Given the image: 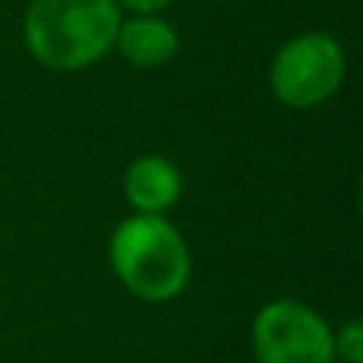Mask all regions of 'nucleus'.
Returning <instances> with one entry per match:
<instances>
[{"mask_svg":"<svg viewBox=\"0 0 363 363\" xmlns=\"http://www.w3.org/2000/svg\"><path fill=\"white\" fill-rule=\"evenodd\" d=\"M121 6L115 0H32L23 23L29 55L48 70H83L115 48Z\"/></svg>","mask_w":363,"mask_h":363,"instance_id":"obj_1","label":"nucleus"},{"mask_svg":"<svg viewBox=\"0 0 363 363\" xmlns=\"http://www.w3.org/2000/svg\"><path fill=\"white\" fill-rule=\"evenodd\" d=\"M108 258L118 281L150 303L176 300L191 277V255L182 233L153 213L121 220L108 242Z\"/></svg>","mask_w":363,"mask_h":363,"instance_id":"obj_2","label":"nucleus"},{"mask_svg":"<svg viewBox=\"0 0 363 363\" xmlns=\"http://www.w3.org/2000/svg\"><path fill=\"white\" fill-rule=\"evenodd\" d=\"M347 61L341 45L325 32H306L281 45L271 61V93L290 108H315L341 89Z\"/></svg>","mask_w":363,"mask_h":363,"instance_id":"obj_3","label":"nucleus"},{"mask_svg":"<svg viewBox=\"0 0 363 363\" xmlns=\"http://www.w3.org/2000/svg\"><path fill=\"white\" fill-rule=\"evenodd\" d=\"M258 363H335V335L315 309L274 300L252 322Z\"/></svg>","mask_w":363,"mask_h":363,"instance_id":"obj_4","label":"nucleus"},{"mask_svg":"<svg viewBox=\"0 0 363 363\" xmlns=\"http://www.w3.org/2000/svg\"><path fill=\"white\" fill-rule=\"evenodd\" d=\"M125 198L138 213L163 217L182 198V172L163 157H140L125 172Z\"/></svg>","mask_w":363,"mask_h":363,"instance_id":"obj_5","label":"nucleus"},{"mask_svg":"<svg viewBox=\"0 0 363 363\" xmlns=\"http://www.w3.org/2000/svg\"><path fill=\"white\" fill-rule=\"evenodd\" d=\"M115 48L134 67H163L179 55V32L160 16L121 19Z\"/></svg>","mask_w":363,"mask_h":363,"instance_id":"obj_6","label":"nucleus"},{"mask_svg":"<svg viewBox=\"0 0 363 363\" xmlns=\"http://www.w3.org/2000/svg\"><path fill=\"white\" fill-rule=\"evenodd\" d=\"M335 357L345 363H360L363 360V328L360 322H347L335 338Z\"/></svg>","mask_w":363,"mask_h":363,"instance_id":"obj_7","label":"nucleus"},{"mask_svg":"<svg viewBox=\"0 0 363 363\" xmlns=\"http://www.w3.org/2000/svg\"><path fill=\"white\" fill-rule=\"evenodd\" d=\"M115 4H118V6H128V10L138 13V16H153V13L166 10L172 0H115Z\"/></svg>","mask_w":363,"mask_h":363,"instance_id":"obj_8","label":"nucleus"}]
</instances>
